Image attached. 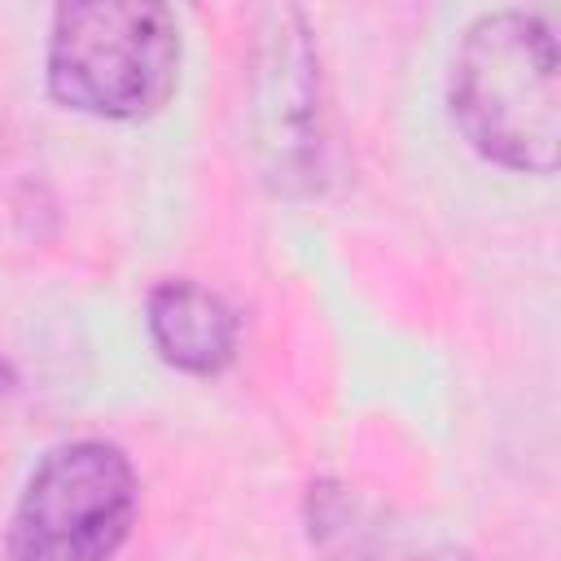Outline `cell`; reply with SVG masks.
I'll list each match as a JSON object with an SVG mask.
<instances>
[{"label":"cell","mask_w":561,"mask_h":561,"mask_svg":"<svg viewBox=\"0 0 561 561\" xmlns=\"http://www.w3.org/2000/svg\"><path fill=\"white\" fill-rule=\"evenodd\" d=\"M557 35L539 13L495 9L469 22L451 53L447 105L486 162L552 175L561 158Z\"/></svg>","instance_id":"cell-1"},{"label":"cell","mask_w":561,"mask_h":561,"mask_svg":"<svg viewBox=\"0 0 561 561\" xmlns=\"http://www.w3.org/2000/svg\"><path fill=\"white\" fill-rule=\"evenodd\" d=\"M48 92L75 114L153 118L180 83V26L153 0H79L53 9Z\"/></svg>","instance_id":"cell-2"},{"label":"cell","mask_w":561,"mask_h":561,"mask_svg":"<svg viewBox=\"0 0 561 561\" xmlns=\"http://www.w3.org/2000/svg\"><path fill=\"white\" fill-rule=\"evenodd\" d=\"M140 486L123 447L79 438L53 447L26 478L9 517V561H110L131 522Z\"/></svg>","instance_id":"cell-3"},{"label":"cell","mask_w":561,"mask_h":561,"mask_svg":"<svg viewBox=\"0 0 561 561\" xmlns=\"http://www.w3.org/2000/svg\"><path fill=\"white\" fill-rule=\"evenodd\" d=\"M263 48H259V131L267 149L272 180H307L320 153V75L307 39V22L298 9L263 13Z\"/></svg>","instance_id":"cell-4"},{"label":"cell","mask_w":561,"mask_h":561,"mask_svg":"<svg viewBox=\"0 0 561 561\" xmlns=\"http://www.w3.org/2000/svg\"><path fill=\"white\" fill-rule=\"evenodd\" d=\"M153 351L193 377H215L237 359V311L197 280H158L145 298Z\"/></svg>","instance_id":"cell-5"},{"label":"cell","mask_w":561,"mask_h":561,"mask_svg":"<svg viewBox=\"0 0 561 561\" xmlns=\"http://www.w3.org/2000/svg\"><path fill=\"white\" fill-rule=\"evenodd\" d=\"M421 561H473L465 548H456V543H438V548H430Z\"/></svg>","instance_id":"cell-6"},{"label":"cell","mask_w":561,"mask_h":561,"mask_svg":"<svg viewBox=\"0 0 561 561\" xmlns=\"http://www.w3.org/2000/svg\"><path fill=\"white\" fill-rule=\"evenodd\" d=\"M0 381H4V368H0Z\"/></svg>","instance_id":"cell-7"}]
</instances>
